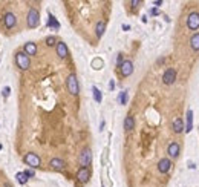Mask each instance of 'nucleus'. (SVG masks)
<instances>
[{"instance_id":"29","label":"nucleus","mask_w":199,"mask_h":187,"mask_svg":"<svg viewBox=\"0 0 199 187\" xmlns=\"http://www.w3.org/2000/svg\"><path fill=\"white\" fill-rule=\"evenodd\" d=\"M123 61H124V60H123V55L120 54V55H118V58H117V63H118V66H121V64H123Z\"/></svg>"},{"instance_id":"19","label":"nucleus","mask_w":199,"mask_h":187,"mask_svg":"<svg viewBox=\"0 0 199 187\" xmlns=\"http://www.w3.org/2000/svg\"><path fill=\"white\" fill-rule=\"evenodd\" d=\"M48 26H49V28H52V29H55V31H58V29H60V23H58V20H57V19H55L52 14H49Z\"/></svg>"},{"instance_id":"6","label":"nucleus","mask_w":199,"mask_h":187,"mask_svg":"<svg viewBox=\"0 0 199 187\" xmlns=\"http://www.w3.org/2000/svg\"><path fill=\"white\" fill-rule=\"evenodd\" d=\"M187 26L191 31H196L199 28V14L197 13H190L187 19Z\"/></svg>"},{"instance_id":"28","label":"nucleus","mask_w":199,"mask_h":187,"mask_svg":"<svg viewBox=\"0 0 199 187\" xmlns=\"http://www.w3.org/2000/svg\"><path fill=\"white\" fill-rule=\"evenodd\" d=\"M25 173H26V176H28V178H32V176L35 175V173H34V170H25Z\"/></svg>"},{"instance_id":"5","label":"nucleus","mask_w":199,"mask_h":187,"mask_svg":"<svg viewBox=\"0 0 199 187\" xmlns=\"http://www.w3.org/2000/svg\"><path fill=\"white\" fill-rule=\"evenodd\" d=\"M78 161H80L81 167H87V166L90 164V161H92V152H90V149H89V147H84V149L81 150Z\"/></svg>"},{"instance_id":"33","label":"nucleus","mask_w":199,"mask_h":187,"mask_svg":"<svg viewBox=\"0 0 199 187\" xmlns=\"http://www.w3.org/2000/svg\"><path fill=\"white\" fill-rule=\"evenodd\" d=\"M0 150H2V144H0Z\"/></svg>"},{"instance_id":"14","label":"nucleus","mask_w":199,"mask_h":187,"mask_svg":"<svg viewBox=\"0 0 199 187\" xmlns=\"http://www.w3.org/2000/svg\"><path fill=\"white\" fill-rule=\"evenodd\" d=\"M104 31H106V22H103V20L96 22V25H95V35H96V38H101Z\"/></svg>"},{"instance_id":"20","label":"nucleus","mask_w":199,"mask_h":187,"mask_svg":"<svg viewBox=\"0 0 199 187\" xmlns=\"http://www.w3.org/2000/svg\"><path fill=\"white\" fill-rule=\"evenodd\" d=\"M190 46H191L193 51H199V34H194L190 38Z\"/></svg>"},{"instance_id":"3","label":"nucleus","mask_w":199,"mask_h":187,"mask_svg":"<svg viewBox=\"0 0 199 187\" xmlns=\"http://www.w3.org/2000/svg\"><path fill=\"white\" fill-rule=\"evenodd\" d=\"M26 22H28V26L29 28H37L38 23H40V14L35 8H31L29 13H28V17H26Z\"/></svg>"},{"instance_id":"1","label":"nucleus","mask_w":199,"mask_h":187,"mask_svg":"<svg viewBox=\"0 0 199 187\" xmlns=\"http://www.w3.org/2000/svg\"><path fill=\"white\" fill-rule=\"evenodd\" d=\"M66 86H67V90L72 94V95H78L80 92V86H78V80H77V75L74 72H71L66 78Z\"/></svg>"},{"instance_id":"18","label":"nucleus","mask_w":199,"mask_h":187,"mask_svg":"<svg viewBox=\"0 0 199 187\" xmlns=\"http://www.w3.org/2000/svg\"><path fill=\"white\" fill-rule=\"evenodd\" d=\"M133 127H135V118L132 115L126 117V120H124V129H126V132H130Z\"/></svg>"},{"instance_id":"24","label":"nucleus","mask_w":199,"mask_h":187,"mask_svg":"<svg viewBox=\"0 0 199 187\" xmlns=\"http://www.w3.org/2000/svg\"><path fill=\"white\" fill-rule=\"evenodd\" d=\"M118 100H120V103H121V105H127V92H126V90H123V92L120 94Z\"/></svg>"},{"instance_id":"32","label":"nucleus","mask_w":199,"mask_h":187,"mask_svg":"<svg viewBox=\"0 0 199 187\" xmlns=\"http://www.w3.org/2000/svg\"><path fill=\"white\" fill-rule=\"evenodd\" d=\"M123 29H124V31H129L130 26H129V25H123Z\"/></svg>"},{"instance_id":"27","label":"nucleus","mask_w":199,"mask_h":187,"mask_svg":"<svg viewBox=\"0 0 199 187\" xmlns=\"http://www.w3.org/2000/svg\"><path fill=\"white\" fill-rule=\"evenodd\" d=\"M92 64H93V68H95V69H100V66H103V61L96 58V60H93V63H92Z\"/></svg>"},{"instance_id":"23","label":"nucleus","mask_w":199,"mask_h":187,"mask_svg":"<svg viewBox=\"0 0 199 187\" xmlns=\"http://www.w3.org/2000/svg\"><path fill=\"white\" fill-rule=\"evenodd\" d=\"M92 92H93V98H95V101H96V103H101L103 97H101V92H100V89L93 86V87H92Z\"/></svg>"},{"instance_id":"2","label":"nucleus","mask_w":199,"mask_h":187,"mask_svg":"<svg viewBox=\"0 0 199 187\" xmlns=\"http://www.w3.org/2000/svg\"><path fill=\"white\" fill-rule=\"evenodd\" d=\"M16 63H17V66H19L22 71H26V69H29V66H31V60H29V57H28L25 52H17V54H16Z\"/></svg>"},{"instance_id":"12","label":"nucleus","mask_w":199,"mask_h":187,"mask_svg":"<svg viewBox=\"0 0 199 187\" xmlns=\"http://www.w3.org/2000/svg\"><path fill=\"white\" fill-rule=\"evenodd\" d=\"M179 150H181V146H179L176 141L170 143V144H168V147H167V153H168L172 158H176V156L179 155Z\"/></svg>"},{"instance_id":"13","label":"nucleus","mask_w":199,"mask_h":187,"mask_svg":"<svg viewBox=\"0 0 199 187\" xmlns=\"http://www.w3.org/2000/svg\"><path fill=\"white\" fill-rule=\"evenodd\" d=\"M67 54H69V51H67L66 43L58 42V43H57V55H58L60 58H66V57H67Z\"/></svg>"},{"instance_id":"10","label":"nucleus","mask_w":199,"mask_h":187,"mask_svg":"<svg viewBox=\"0 0 199 187\" xmlns=\"http://www.w3.org/2000/svg\"><path fill=\"white\" fill-rule=\"evenodd\" d=\"M120 71H121V75H123V77L132 75V72H133V63H132L130 60H124L123 64L120 66Z\"/></svg>"},{"instance_id":"11","label":"nucleus","mask_w":199,"mask_h":187,"mask_svg":"<svg viewBox=\"0 0 199 187\" xmlns=\"http://www.w3.org/2000/svg\"><path fill=\"white\" fill-rule=\"evenodd\" d=\"M77 178H78L80 182L86 184V182L89 181V178H90V170H89V167H81V169L77 172Z\"/></svg>"},{"instance_id":"30","label":"nucleus","mask_w":199,"mask_h":187,"mask_svg":"<svg viewBox=\"0 0 199 187\" xmlns=\"http://www.w3.org/2000/svg\"><path fill=\"white\" fill-rule=\"evenodd\" d=\"M130 5H133V6L136 8L138 5H141V2H139V0H133V2H130Z\"/></svg>"},{"instance_id":"26","label":"nucleus","mask_w":199,"mask_h":187,"mask_svg":"<svg viewBox=\"0 0 199 187\" xmlns=\"http://www.w3.org/2000/svg\"><path fill=\"white\" fill-rule=\"evenodd\" d=\"M9 92H11V87H9V86L3 87V90H2V95H3V98H8V97H9Z\"/></svg>"},{"instance_id":"8","label":"nucleus","mask_w":199,"mask_h":187,"mask_svg":"<svg viewBox=\"0 0 199 187\" xmlns=\"http://www.w3.org/2000/svg\"><path fill=\"white\" fill-rule=\"evenodd\" d=\"M170 169H172V161H170L168 158H161V160L158 161V170H159L162 175L168 173Z\"/></svg>"},{"instance_id":"17","label":"nucleus","mask_w":199,"mask_h":187,"mask_svg":"<svg viewBox=\"0 0 199 187\" xmlns=\"http://www.w3.org/2000/svg\"><path fill=\"white\" fill-rule=\"evenodd\" d=\"M49 166H51L52 169H55V170H63L66 164H64V161H63L61 158H52L51 163H49Z\"/></svg>"},{"instance_id":"22","label":"nucleus","mask_w":199,"mask_h":187,"mask_svg":"<svg viewBox=\"0 0 199 187\" xmlns=\"http://www.w3.org/2000/svg\"><path fill=\"white\" fill-rule=\"evenodd\" d=\"M16 178H17V181L20 182V184H26L28 182V176H26V173L25 172H17V175H16Z\"/></svg>"},{"instance_id":"4","label":"nucleus","mask_w":199,"mask_h":187,"mask_svg":"<svg viewBox=\"0 0 199 187\" xmlns=\"http://www.w3.org/2000/svg\"><path fill=\"white\" fill-rule=\"evenodd\" d=\"M23 161H25L29 167H32V169H37V167H40V164H42L40 156H38L37 153H32V152L26 153V155H25V158H23Z\"/></svg>"},{"instance_id":"15","label":"nucleus","mask_w":199,"mask_h":187,"mask_svg":"<svg viewBox=\"0 0 199 187\" xmlns=\"http://www.w3.org/2000/svg\"><path fill=\"white\" fill-rule=\"evenodd\" d=\"M23 52L29 57V55H35L37 54V46H35V43H32V42H28V43H25V46H23Z\"/></svg>"},{"instance_id":"21","label":"nucleus","mask_w":199,"mask_h":187,"mask_svg":"<svg viewBox=\"0 0 199 187\" xmlns=\"http://www.w3.org/2000/svg\"><path fill=\"white\" fill-rule=\"evenodd\" d=\"M191 129H193V112L188 111V112H187V129H185V130L190 132Z\"/></svg>"},{"instance_id":"7","label":"nucleus","mask_w":199,"mask_h":187,"mask_svg":"<svg viewBox=\"0 0 199 187\" xmlns=\"http://www.w3.org/2000/svg\"><path fill=\"white\" fill-rule=\"evenodd\" d=\"M175 80H176V71L173 68H168L162 75V81H164V84H173Z\"/></svg>"},{"instance_id":"16","label":"nucleus","mask_w":199,"mask_h":187,"mask_svg":"<svg viewBox=\"0 0 199 187\" xmlns=\"http://www.w3.org/2000/svg\"><path fill=\"white\" fill-rule=\"evenodd\" d=\"M172 129H173V132H175V134H182V130H184V123H182V118L176 117V118L173 120V126H172Z\"/></svg>"},{"instance_id":"9","label":"nucleus","mask_w":199,"mask_h":187,"mask_svg":"<svg viewBox=\"0 0 199 187\" xmlns=\"http://www.w3.org/2000/svg\"><path fill=\"white\" fill-rule=\"evenodd\" d=\"M16 23H17V17L13 13H5V16H3V25H5V28L11 29V28L16 26Z\"/></svg>"},{"instance_id":"31","label":"nucleus","mask_w":199,"mask_h":187,"mask_svg":"<svg viewBox=\"0 0 199 187\" xmlns=\"http://www.w3.org/2000/svg\"><path fill=\"white\" fill-rule=\"evenodd\" d=\"M150 14H152V16H156V14H158V9H156V8L150 9Z\"/></svg>"},{"instance_id":"25","label":"nucleus","mask_w":199,"mask_h":187,"mask_svg":"<svg viewBox=\"0 0 199 187\" xmlns=\"http://www.w3.org/2000/svg\"><path fill=\"white\" fill-rule=\"evenodd\" d=\"M55 43H57V40H55V37H54V35L46 37V45H48V46H54Z\"/></svg>"}]
</instances>
